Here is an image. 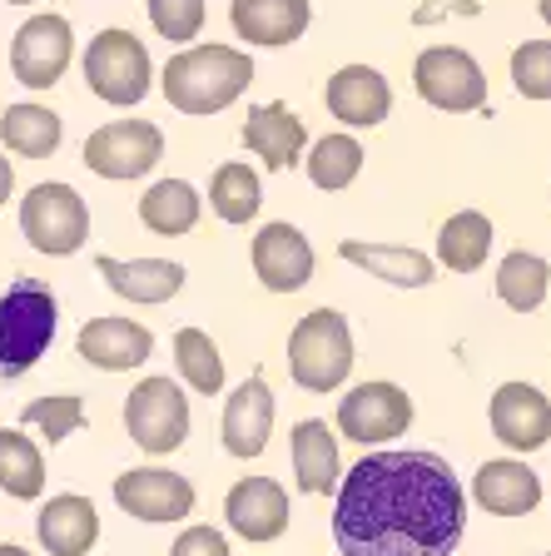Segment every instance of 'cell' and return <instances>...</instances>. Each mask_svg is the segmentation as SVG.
I'll return each mask as SVG.
<instances>
[{
  "instance_id": "obj_1",
  "label": "cell",
  "mask_w": 551,
  "mask_h": 556,
  "mask_svg": "<svg viewBox=\"0 0 551 556\" xmlns=\"http://www.w3.org/2000/svg\"><path fill=\"white\" fill-rule=\"evenodd\" d=\"M462 532L467 492L437 452H367L338 482L334 542L343 556H452Z\"/></svg>"
},
{
  "instance_id": "obj_2",
  "label": "cell",
  "mask_w": 551,
  "mask_h": 556,
  "mask_svg": "<svg viewBox=\"0 0 551 556\" xmlns=\"http://www.w3.org/2000/svg\"><path fill=\"white\" fill-rule=\"evenodd\" d=\"M249 85H253V60L249 50H234V46H189L179 55H170V65L160 75L164 100L179 115H218Z\"/></svg>"
},
{
  "instance_id": "obj_3",
  "label": "cell",
  "mask_w": 551,
  "mask_h": 556,
  "mask_svg": "<svg viewBox=\"0 0 551 556\" xmlns=\"http://www.w3.org/2000/svg\"><path fill=\"white\" fill-rule=\"evenodd\" d=\"M60 303L46 283L35 278H15L0 293V378H25L35 363L46 358V348L55 343Z\"/></svg>"
},
{
  "instance_id": "obj_4",
  "label": "cell",
  "mask_w": 551,
  "mask_h": 556,
  "mask_svg": "<svg viewBox=\"0 0 551 556\" xmlns=\"http://www.w3.org/2000/svg\"><path fill=\"white\" fill-rule=\"evenodd\" d=\"M288 372L303 393H334L353 372V333L338 308H313L288 333Z\"/></svg>"
},
{
  "instance_id": "obj_5",
  "label": "cell",
  "mask_w": 551,
  "mask_h": 556,
  "mask_svg": "<svg viewBox=\"0 0 551 556\" xmlns=\"http://www.w3.org/2000/svg\"><path fill=\"white\" fill-rule=\"evenodd\" d=\"M85 85L115 110L139 104L154 85V60L145 50V40L135 30H120V25L100 30L90 40V50H85Z\"/></svg>"
},
{
  "instance_id": "obj_6",
  "label": "cell",
  "mask_w": 551,
  "mask_h": 556,
  "mask_svg": "<svg viewBox=\"0 0 551 556\" xmlns=\"http://www.w3.org/2000/svg\"><path fill=\"white\" fill-rule=\"evenodd\" d=\"M21 233L30 239L35 254H50V258L80 254L85 239H90V204L80 199V189L60 185V179L35 185L21 199Z\"/></svg>"
},
{
  "instance_id": "obj_7",
  "label": "cell",
  "mask_w": 551,
  "mask_h": 556,
  "mask_svg": "<svg viewBox=\"0 0 551 556\" xmlns=\"http://www.w3.org/2000/svg\"><path fill=\"white\" fill-rule=\"evenodd\" d=\"M413 85L433 110L467 115L487 104V75L462 46H427L413 65Z\"/></svg>"
},
{
  "instance_id": "obj_8",
  "label": "cell",
  "mask_w": 551,
  "mask_h": 556,
  "mask_svg": "<svg viewBox=\"0 0 551 556\" xmlns=\"http://www.w3.org/2000/svg\"><path fill=\"white\" fill-rule=\"evenodd\" d=\"M125 428L154 457L184 447V438H189V397H184V388L170 378H145L125 397Z\"/></svg>"
},
{
  "instance_id": "obj_9",
  "label": "cell",
  "mask_w": 551,
  "mask_h": 556,
  "mask_svg": "<svg viewBox=\"0 0 551 556\" xmlns=\"http://www.w3.org/2000/svg\"><path fill=\"white\" fill-rule=\"evenodd\" d=\"M164 154V135L150 119H110L85 139V169L100 179H139L150 174Z\"/></svg>"
},
{
  "instance_id": "obj_10",
  "label": "cell",
  "mask_w": 551,
  "mask_h": 556,
  "mask_svg": "<svg viewBox=\"0 0 551 556\" xmlns=\"http://www.w3.org/2000/svg\"><path fill=\"white\" fill-rule=\"evenodd\" d=\"M75 60V30L65 15H30L11 40V70L25 90H55Z\"/></svg>"
},
{
  "instance_id": "obj_11",
  "label": "cell",
  "mask_w": 551,
  "mask_h": 556,
  "mask_svg": "<svg viewBox=\"0 0 551 556\" xmlns=\"http://www.w3.org/2000/svg\"><path fill=\"white\" fill-rule=\"evenodd\" d=\"M413 422V397L398 382H358L353 393L338 403V432L348 442H388L402 438Z\"/></svg>"
},
{
  "instance_id": "obj_12",
  "label": "cell",
  "mask_w": 551,
  "mask_h": 556,
  "mask_svg": "<svg viewBox=\"0 0 551 556\" xmlns=\"http://www.w3.org/2000/svg\"><path fill=\"white\" fill-rule=\"evenodd\" d=\"M115 507L139 521H184L195 511V482L164 467H129L115 477Z\"/></svg>"
},
{
  "instance_id": "obj_13",
  "label": "cell",
  "mask_w": 551,
  "mask_h": 556,
  "mask_svg": "<svg viewBox=\"0 0 551 556\" xmlns=\"http://www.w3.org/2000/svg\"><path fill=\"white\" fill-rule=\"evenodd\" d=\"M492 432L512 452H537L551 442V397L531 382H502L492 393Z\"/></svg>"
},
{
  "instance_id": "obj_14",
  "label": "cell",
  "mask_w": 551,
  "mask_h": 556,
  "mask_svg": "<svg viewBox=\"0 0 551 556\" xmlns=\"http://www.w3.org/2000/svg\"><path fill=\"white\" fill-rule=\"evenodd\" d=\"M224 517H229V527L243 542H278L288 532L293 507H288V492L274 477H243L224 497Z\"/></svg>"
},
{
  "instance_id": "obj_15",
  "label": "cell",
  "mask_w": 551,
  "mask_h": 556,
  "mask_svg": "<svg viewBox=\"0 0 551 556\" xmlns=\"http://www.w3.org/2000/svg\"><path fill=\"white\" fill-rule=\"evenodd\" d=\"M75 353L100 372H129L139 363H150L154 353V333L135 318H90L75 333Z\"/></svg>"
},
{
  "instance_id": "obj_16",
  "label": "cell",
  "mask_w": 551,
  "mask_h": 556,
  "mask_svg": "<svg viewBox=\"0 0 551 556\" xmlns=\"http://www.w3.org/2000/svg\"><path fill=\"white\" fill-rule=\"evenodd\" d=\"M253 274L268 293H299L313 278V243L293 224H264L253 239Z\"/></svg>"
},
{
  "instance_id": "obj_17",
  "label": "cell",
  "mask_w": 551,
  "mask_h": 556,
  "mask_svg": "<svg viewBox=\"0 0 551 556\" xmlns=\"http://www.w3.org/2000/svg\"><path fill=\"white\" fill-rule=\"evenodd\" d=\"M323 104H328V115L343 119V125L373 129L388 119L392 90L373 65H343L334 80H328V90H323Z\"/></svg>"
},
{
  "instance_id": "obj_18",
  "label": "cell",
  "mask_w": 551,
  "mask_h": 556,
  "mask_svg": "<svg viewBox=\"0 0 551 556\" xmlns=\"http://www.w3.org/2000/svg\"><path fill=\"white\" fill-rule=\"evenodd\" d=\"M268 432H274V393H268L264 372H253L234 388L229 407H224V447L249 463L268 447Z\"/></svg>"
},
{
  "instance_id": "obj_19",
  "label": "cell",
  "mask_w": 551,
  "mask_h": 556,
  "mask_svg": "<svg viewBox=\"0 0 551 556\" xmlns=\"http://www.w3.org/2000/svg\"><path fill=\"white\" fill-rule=\"evenodd\" d=\"M35 536L50 556H85L95 542H100V511H95L90 497L80 492H60L40 507L35 517Z\"/></svg>"
},
{
  "instance_id": "obj_20",
  "label": "cell",
  "mask_w": 551,
  "mask_h": 556,
  "mask_svg": "<svg viewBox=\"0 0 551 556\" xmlns=\"http://www.w3.org/2000/svg\"><path fill=\"white\" fill-rule=\"evenodd\" d=\"M243 144H249V154H259L268 169H293V164L303 160L309 129H303V119L293 115L284 100L253 104L249 119H243Z\"/></svg>"
},
{
  "instance_id": "obj_21",
  "label": "cell",
  "mask_w": 551,
  "mask_h": 556,
  "mask_svg": "<svg viewBox=\"0 0 551 556\" xmlns=\"http://www.w3.org/2000/svg\"><path fill=\"white\" fill-rule=\"evenodd\" d=\"M234 35L249 46H293L313 21L309 0H234Z\"/></svg>"
},
{
  "instance_id": "obj_22",
  "label": "cell",
  "mask_w": 551,
  "mask_h": 556,
  "mask_svg": "<svg viewBox=\"0 0 551 556\" xmlns=\"http://www.w3.org/2000/svg\"><path fill=\"white\" fill-rule=\"evenodd\" d=\"M472 497L483 502L492 517H527L541 502V477L527 463H517V457H497V463L477 467Z\"/></svg>"
},
{
  "instance_id": "obj_23",
  "label": "cell",
  "mask_w": 551,
  "mask_h": 556,
  "mask_svg": "<svg viewBox=\"0 0 551 556\" xmlns=\"http://www.w3.org/2000/svg\"><path fill=\"white\" fill-rule=\"evenodd\" d=\"M100 278L129 303H170L184 289V264L174 258H95Z\"/></svg>"
},
{
  "instance_id": "obj_24",
  "label": "cell",
  "mask_w": 551,
  "mask_h": 556,
  "mask_svg": "<svg viewBox=\"0 0 551 556\" xmlns=\"http://www.w3.org/2000/svg\"><path fill=\"white\" fill-rule=\"evenodd\" d=\"M338 254L348 258V264L367 268L373 278H383V283H392V289H427L433 283V258L423 254V249H408V243H363V239H343L338 243Z\"/></svg>"
},
{
  "instance_id": "obj_25",
  "label": "cell",
  "mask_w": 551,
  "mask_h": 556,
  "mask_svg": "<svg viewBox=\"0 0 551 556\" xmlns=\"http://www.w3.org/2000/svg\"><path fill=\"white\" fill-rule=\"evenodd\" d=\"M293 472L309 497H328L338 492V438L328 432L323 417H303L293 428Z\"/></svg>"
},
{
  "instance_id": "obj_26",
  "label": "cell",
  "mask_w": 551,
  "mask_h": 556,
  "mask_svg": "<svg viewBox=\"0 0 551 556\" xmlns=\"http://www.w3.org/2000/svg\"><path fill=\"white\" fill-rule=\"evenodd\" d=\"M0 139L5 150L21 154V160H50L65 139V119L50 110V104H35V100H21L0 115Z\"/></svg>"
},
{
  "instance_id": "obj_27",
  "label": "cell",
  "mask_w": 551,
  "mask_h": 556,
  "mask_svg": "<svg viewBox=\"0 0 551 556\" xmlns=\"http://www.w3.org/2000/svg\"><path fill=\"white\" fill-rule=\"evenodd\" d=\"M199 189L189 179H160V185L145 189L139 199V224L150 233H164V239H179L199 224Z\"/></svg>"
},
{
  "instance_id": "obj_28",
  "label": "cell",
  "mask_w": 551,
  "mask_h": 556,
  "mask_svg": "<svg viewBox=\"0 0 551 556\" xmlns=\"http://www.w3.org/2000/svg\"><path fill=\"white\" fill-rule=\"evenodd\" d=\"M492 254V219L483 208H458L442 229H437V258L452 274H477Z\"/></svg>"
},
{
  "instance_id": "obj_29",
  "label": "cell",
  "mask_w": 551,
  "mask_h": 556,
  "mask_svg": "<svg viewBox=\"0 0 551 556\" xmlns=\"http://www.w3.org/2000/svg\"><path fill=\"white\" fill-rule=\"evenodd\" d=\"M0 492L15 502H35L46 492V457L21 428H0Z\"/></svg>"
},
{
  "instance_id": "obj_30",
  "label": "cell",
  "mask_w": 551,
  "mask_h": 556,
  "mask_svg": "<svg viewBox=\"0 0 551 556\" xmlns=\"http://www.w3.org/2000/svg\"><path fill=\"white\" fill-rule=\"evenodd\" d=\"M547 289H551V264L541 254H506L502 268H497V299L506 303L512 313H537L547 303Z\"/></svg>"
},
{
  "instance_id": "obj_31",
  "label": "cell",
  "mask_w": 551,
  "mask_h": 556,
  "mask_svg": "<svg viewBox=\"0 0 551 556\" xmlns=\"http://www.w3.org/2000/svg\"><path fill=\"white\" fill-rule=\"evenodd\" d=\"M264 204V189H259V174L249 164H218L214 185H209V208H214L224 224H249Z\"/></svg>"
},
{
  "instance_id": "obj_32",
  "label": "cell",
  "mask_w": 551,
  "mask_h": 556,
  "mask_svg": "<svg viewBox=\"0 0 551 556\" xmlns=\"http://www.w3.org/2000/svg\"><path fill=\"white\" fill-rule=\"evenodd\" d=\"M363 169V144L353 135H323L309 150V179L323 189V194H338L348 189Z\"/></svg>"
},
{
  "instance_id": "obj_33",
  "label": "cell",
  "mask_w": 551,
  "mask_h": 556,
  "mask_svg": "<svg viewBox=\"0 0 551 556\" xmlns=\"http://www.w3.org/2000/svg\"><path fill=\"white\" fill-rule=\"evenodd\" d=\"M174 363H179L184 382L195 388V393H218L224 388V358H218L214 338L204 328H179L174 333Z\"/></svg>"
},
{
  "instance_id": "obj_34",
  "label": "cell",
  "mask_w": 551,
  "mask_h": 556,
  "mask_svg": "<svg viewBox=\"0 0 551 556\" xmlns=\"http://www.w3.org/2000/svg\"><path fill=\"white\" fill-rule=\"evenodd\" d=\"M21 428H40V438L55 447V442H65L70 432L85 428V403L75 393H55V397H35V403L21 407Z\"/></svg>"
},
{
  "instance_id": "obj_35",
  "label": "cell",
  "mask_w": 551,
  "mask_h": 556,
  "mask_svg": "<svg viewBox=\"0 0 551 556\" xmlns=\"http://www.w3.org/2000/svg\"><path fill=\"white\" fill-rule=\"evenodd\" d=\"M512 85L522 100H551V40H527L512 50Z\"/></svg>"
},
{
  "instance_id": "obj_36",
  "label": "cell",
  "mask_w": 551,
  "mask_h": 556,
  "mask_svg": "<svg viewBox=\"0 0 551 556\" xmlns=\"http://www.w3.org/2000/svg\"><path fill=\"white\" fill-rule=\"evenodd\" d=\"M145 5H150V25L170 46H189L204 30V0H145Z\"/></svg>"
},
{
  "instance_id": "obj_37",
  "label": "cell",
  "mask_w": 551,
  "mask_h": 556,
  "mask_svg": "<svg viewBox=\"0 0 551 556\" xmlns=\"http://www.w3.org/2000/svg\"><path fill=\"white\" fill-rule=\"evenodd\" d=\"M170 556H229V542L214 527H189V532H179Z\"/></svg>"
},
{
  "instance_id": "obj_38",
  "label": "cell",
  "mask_w": 551,
  "mask_h": 556,
  "mask_svg": "<svg viewBox=\"0 0 551 556\" xmlns=\"http://www.w3.org/2000/svg\"><path fill=\"white\" fill-rule=\"evenodd\" d=\"M11 194H15V169H11V160L0 154V208L11 204Z\"/></svg>"
},
{
  "instance_id": "obj_39",
  "label": "cell",
  "mask_w": 551,
  "mask_h": 556,
  "mask_svg": "<svg viewBox=\"0 0 551 556\" xmlns=\"http://www.w3.org/2000/svg\"><path fill=\"white\" fill-rule=\"evenodd\" d=\"M0 556H30L25 546H15V542H0Z\"/></svg>"
},
{
  "instance_id": "obj_40",
  "label": "cell",
  "mask_w": 551,
  "mask_h": 556,
  "mask_svg": "<svg viewBox=\"0 0 551 556\" xmlns=\"http://www.w3.org/2000/svg\"><path fill=\"white\" fill-rule=\"evenodd\" d=\"M541 21H547V25H551V0H541Z\"/></svg>"
},
{
  "instance_id": "obj_41",
  "label": "cell",
  "mask_w": 551,
  "mask_h": 556,
  "mask_svg": "<svg viewBox=\"0 0 551 556\" xmlns=\"http://www.w3.org/2000/svg\"><path fill=\"white\" fill-rule=\"evenodd\" d=\"M5 5H35V0H5Z\"/></svg>"
},
{
  "instance_id": "obj_42",
  "label": "cell",
  "mask_w": 551,
  "mask_h": 556,
  "mask_svg": "<svg viewBox=\"0 0 551 556\" xmlns=\"http://www.w3.org/2000/svg\"><path fill=\"white\" fill-rule=\"evenodd\" d=\"M547 556H551V552H547Z\"/></svg>"
}]
</instances>
